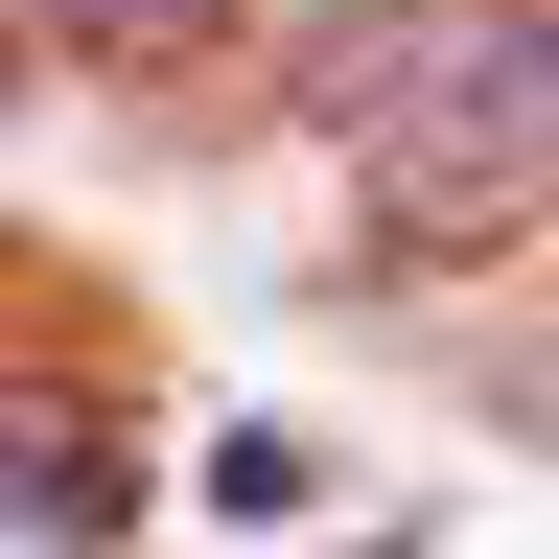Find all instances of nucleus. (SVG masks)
I'll return each instance as SVG.
<instances>
[{"mask_svg": "<svg viewBox=\"0 0 559 559\" xmlns=\"http://www.w3.org/2000/svg\"><path fill=\"white\" fill-rule=\"evenodd\" d=\"M280 70L396 257H513L559 210V0H304Z\"/></svg>", "mask_w": 559, "mask_h": 559, "instance_id": "1", "label": "nucleus"}, {"mask_svg": "<svg viewBox=\"0 0 559 559\" xmlns=\"http://www.w3.org/2000/svg\"><path fill=\"white\" fill-rule=\"evenodd\" d=\"M234 47V0H0V70H187Z\"/></svg>", "mask_w": 559, "mask_h": 559, "instance_id": "2", "label": "nucleus"}, {"mask_svg": "<svg viewBox=\"0 0 559 559\" xmlns=\"http://www.w3.org/2000/svg\"><path fill=\"white\" fill-rule=\"evenodd\" d=\"M0 536H117V443L47 396H0Z\"/></svg>", "mask_w": 559, "mask_h": 559, "instance_id": "3", "label": "nucleus"}]
</instances>
